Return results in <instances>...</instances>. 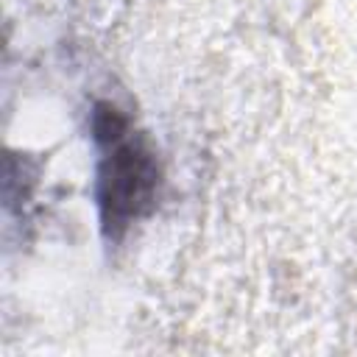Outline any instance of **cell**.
Instances as JSON below:
<instances>
[{"instance_id": "obj_1", "label": "cell", "mask_w": 357, "mask_h": 357, "mask_svg": "<svg viewBox=\"0 0 357 357\" xmlns=\"http://www.w3.org/2000/svg\"><path fill=\"white\" fill-rule=\"evenodd\" d=\"M106 128L98 123V137L109 142V153L100 167V206L103 220L112 229L128 226L148 204L156 187V165L131 137L114 109L103 112Z\"/></svg>"}]
</instances>
